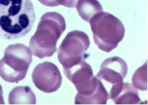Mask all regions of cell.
<instances>
[{
    "label": "cell",
    "mask_w": 148,
    "mask_h": 105,
    "mask_svg": "<svg viewBox=\"0 0 148 105\" xmlns=\"http://www.w3.org/2000/svg\"><path fill=\"white\" fill-rule=\"evenodd\" d=\"M90 41L87 34L79 30L70 32L58 48V60L64 68L73 67L89 57Z\"/></svg>",
    "instance_id": "cell-5"
},
{
    "label": "cell",
    "mask_w": 148,
    "mask_h": 105,
    "mask_svg": "<svg viewBox=\"0 0 148 105\" xmlns=\"http://www.w3.org/2000/svg\"><path fill=\"white\" fill-rule=\"evenodd\" d=\"M39 2L42 3L43 5L49 7H55L58 6L59 4L57 0H38Z\"/></svg>",
    "instance_id": "cell-15"
},
{
    "label": "cell",
    "mask_w": 148,
    "mask_h": 105,
    "mask_svg": "<svg viewBox=\"0 0 148 105\" xmlns=\"http://www.w3.org/2000/svg\"><path fill=\"white\" fill-rule=\"evenodd\" d=\"M66 28V21L61 14L48 12L41 17L35 33L30 40L32 54L39 59L50 57L57 50V43Z\"/></svg>",
    "instance_id": "cell-2"
},
{
    "label": "cell",
    "mask_w": 148,
    "mask_h": 105,
    "mask_svg": "<svg viewBox=\"0 0 148 105\" xmlns=\"http://www.w3.org/2000/svg\"><path fill=\"white\" fill-rule=\"evenodd\" d=\"M127 73V65L123 59L118 57L108 58L103 62L97 78L112 85L123 80Z\"/></svg>",
    "instance_id": "cell-8"
},
{
    "label": "cell",
    "mask_w": 148,
    "mask_h": 105,
    "mask_svg": "<svg viewBox=\"0 0 148 105\" xmlns=\"http://www.w3.org/2000/svg\"><path fill=\"white\" fill-rule=\"evenodd\" d=\"M35 21L31 0H0V37L9 40L24 37Z\"/></svg>",
    "instance_id": "cell-1"
},
{
    "label": "cell",
    "mask_w": 148,
    "mask_h": 105,
    "mask_svg": "<svg viewBox=\"0 0 148 105\" xmlns=\"http://www.w3.org/2000/svg\"><path fill=\"white\" fill-rule=\"evenodd\" d=\"M32 61L30 48L16 43L8 46L0 60V76L8 82H17L26 77Z\"/></svg>",
    "instance_id": "cell-4"
},
{
    "label": "cell",
    "mask_w": 148,
    "mask_h": 105,
    "mask_svg": "<svg viewBox=\"0 0 148 105\" xmlns=\"http://www.w3.org/2000/svg\"><path fill=\"white\" fill-rule=\"evenodd\" d=\"M32 80L36 87L44 93H50L59 89L62 76L54 63L44 62L38 64L32 73Z\"/></svg>",
    "instance_id": "cell-6"
},
{
    "label": "cell",
    "mask_w": 148,
    "mask_h": 105,
    "mask_svg": "<svg viewBox=\"0 0 148 105\" xmlns=\"http://www.w3.org/2000/svg\"><path fill=\"white\" fill-rule=\"evenodd\" d=\"M76 104H106L109 95L101 81L96 76L76 87Z\"/></svg>",
    "instance_id": "cell-7"
},
{
    "label": "cell",
    "mask_w": 148,
    "mask_h": 105,
    "mask_svg": "<svg viewBox=\"0 0 148 105\" xmlns=\"http://www.w3.org/2000/svg\"><path fill=\"white\" fill-rule=\"evenodd\" d=\"M64 74L76 87L86 82L93 76L91 66L85 61H80L77 65L68 68H64Z\"/></svg>",
    "instance_id": "cell-10"
},
{
    "label": "cell",
    "mask_w": 148,
    "mask_h": 105,
    "mask_svg": "<svg viewBox=\"0 0 148 105\" xmlns=\"http://www.w3.org/2000/svg\"><path fill=\"white\" fill-rule=\"evenodd\" d=\"M95 43L102 51L110 52L118 46L125 36V27L113 14L101 12L90 20Z\"/></svg>",
    "instance_id": "cell-3"
},
{
    "label": "cell",
    "mask_w": 148,
    "mask_h": 105,
    "mask_svg": "<svg viewBox=\"0 0 148 105\" xmlns=\"http://www.w3.org/2000/svg\"><path fill=\"white\" fill-rule=\"evenodd\" d=\"M133 86L141 91L147 89V63L138 68L134 74L132 79Z\"/></svg>",
    "instance_id": "cell-13"
},
{
    "label": "cell",
    "mask_w": 148,
    "mask_h": 105,
    "mask_svg": "<svg viewBox=\"0 0 148 105\" xmlns=\"http://www.w3.org/2000/svg\"><path fill=\"white\" fill-rule=\"evenodd\" d=\"M109 98L116 104H140L141 102L138 91L130 83L122 82L112 85Z\"/></svg>",
    "instance_id": "cell-9"
},
{
    "label": "cell",
    "mask_w": 148,
    "mask_h": 105,
    "mask_svg": "<svg viewBox=\"0 0 148 105\" xmlns=\"http://www.w3.org/2000/svg\"><path fill=\"white\" fill-rule=\"evenodd\" d=\"M75 7L81 18L87 22H89L95 14L103 11L98 0H79Z\"/></svg>",
    "instance_id": "cell-12"
},
{
    "label": "cell",
    "mask_w": 148,
    "mask_h": 105,
    "mask_svg": "<svg viewBox=\"0 0 148 105\" xmlns=\"http://www.w3.org/2000/svg\"><path fill=\"white\" fill-rule=\"evenodd\" d=\"M8 102L10 104H35L36 96L29 87L19 86L10 92Z\"/></svg>",
    "instance_id": "cell-11"
},
{
    "label": "cell",
    "mask_w": 148,
    "mask_h": 105,
    "mask_svg": "<svg viewBox=\"0 0 148 105\" xmlns=\"http://www.w3.org/2000/svg\"><path fill=\"white\" fill-rule=\"evenodd\" d=\"M0 104H4V101H3V90L1 85H0Z\"/></svg>",
    "instance_id": "cell-16"
},
{
    "label": "cell",
    "mask_w": 148,
    "mask_h": 105,
    "mask_svg": "<svg viewBox=\"0 0 148 105\" xmlns=\"http://www.w3.org/2000/svg\"><path fill=\"white\" fill-rule=\"evenodd\" d=\"M79 0H57L59 5H62L67 8H75Z\"/></svg>",
    "instance_id": "cell-14"
}]
</instances>
